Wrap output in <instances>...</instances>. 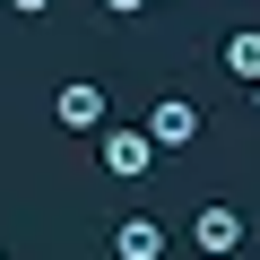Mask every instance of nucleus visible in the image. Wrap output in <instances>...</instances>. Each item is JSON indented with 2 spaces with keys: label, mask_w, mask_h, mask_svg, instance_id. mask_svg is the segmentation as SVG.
Wrapping results in <instances>:
<instances>
[{
  "label": "nucleus",
  "mask_w": 260,
  "mask_h": 260,
  "mask_svg": "<svg viewBox=\"0 0 260 260\" xmlns=\"http://www.w3.org/2000/svg\"><path fill=\"white\" fill-rule=\"evenodd\" d=\"M95 156H104V174H113V182H139L165 148L148 139V130H113V121H104V130H95Z\"/></svg>",
  "instance_id": "nucleus-1"
},
{
  "label": "nucleus",
  "mask_w": 260,
  "mask_h": 260,
  "mask_svg": "<svg viewBox=\"0 0 260 260\" xmlns=\"http://www.w3.org/2000/svg\"><path fill=\"white\" fill-rule=\"evenodd\" d=\"M52 121H61V130H104V121H113V104H104V87H95V78H70V87L52 95Z\"/></svg>",
  "instance_id": "nucleus-2"
},
{
  "label": "nucleus",
  "mask_w": 260,
  "mask_h": 260,
  "mask_svg": "<svg viewBox=\"0 0 260 260\" xmlns=\"http://www.w3.org/2000/svg\"><path fill=\"white\" fill-rule=\"evenodd\" d=\"M191 243H200L208 260H234V251H243V208H225V200H208V208L191 217Z\"/></svg>",
  "instance_id": "nucleus-3"
},
{
  "label": "nucleus",
  "mask_w": 260,
  "mask_h": 260,
  "mask_svg": "<svg viewBox=\"0 0 260 260\" xmlns=\"http://www.w3.org/2000/svg\"><path fill=\"white\" fill-rule=\"evenodd\" d=\"M148 139L182 156V148L200 139V104H191V95H156V113H148Z\"/></svg>",
  "instance_id": "nucleus-4"
},
{
  "label": "nucleus",
  "mask_w": 260,
  "mask_h": 260,
  "mask_svg": "<svg viewBox=\"0 0 260 260\" xmlns=\"http://www.w3.org/2000/svg\"><path fill=\"white\" fill-rule=\"evenodd\" d=\"M113 260H165V217H121L113 225Z\"/></svg>",
  "instance_id": "nucleus-5"
},
{
  "label": "nucleus",
  "mask_w": 260,
  "mask_h": 260,
  "mask_svg": "<svg viewBox=\"0 0 260 260\" xmlns=\"http://www.w3.org/2000/svg\"><path fill=\"white\" fill-rule=\"evenodd\" d=\"M225 70H234L243 87L260 78V26H234V35H225Z\"/></svg>",
  "instance_id": "nucleus-6"
},
{
  "label": "nucleus",
  "mask_w": 260,
  "mask_h": 260,
  "mask_svg": "<svg viewBox=\"0 0 260 260\" xmlns=\"http://www.w3.org/2000/svg\"><path fill=\"white\" fill-rule=\"evenodd\" d=\"M104 9H113V18H139V9H156V0H104Z\"/></svg>",
  "instance_id": "nucleus-7"
},
{
  "label": "nucleus",
  "mask_w": 260,
  "mask_h": 260,
  "mask_svg": "<svg viewBox=\"0 0 260 260\" xmlns=\"http://www.w3.org/2000/svg\"><path fill=\"white\" fill-rule=\"evenodd\" d=\"M9 9H18V18H52V0H9Z\"/></svg>",
  "instance_id": "nucleus-8"
},
{
  "label": "nucleus",
  "mask_w": 260,
  "mask_h": 260,
  "mask_svg": "<svg viewBox=\"0 0 260 260\" xmlns=\"http://www.w3.org/2000/svg\"><path fill=\"white\" fill-rule=\"evenodd\" d=\"M251 113H260V78H251Z\"/></svg>",
  "instance_id": "nucleus-9"
},
{
  "label": "nucleus",
  "mask_w": 260,
  "mask_h": 260,
  "mask_svg": "<svg viewBox=\"0 0 260 260\" xmlns=\"http://www.w3.org/2000/svg\"><path fill=\"white\" fill-rule=\"evenodd\" d=\"M0 260H9V251H0Z\"/></svg>",
  "instance_id": "nucleus-10"
}]
</instances>
